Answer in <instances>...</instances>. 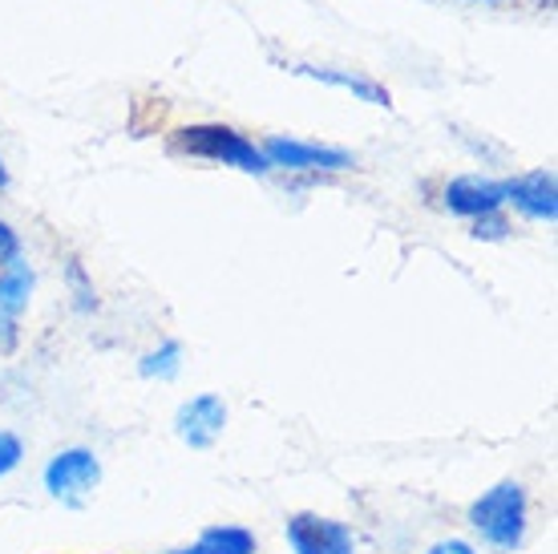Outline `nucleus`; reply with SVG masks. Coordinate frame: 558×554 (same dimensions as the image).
<instances>
[{
  "label": "nucleus",
  "mask_w": 558,
  "mask_h": 554,
  "mask_svg": "<svg viewBox=\"0 0 558 554\" xmlns=\"http://www.w3.org/2000/svg\"><path fill=\"white\" fill-rule=\"evenodd\" d=\"M465 522L482 534L489 551L514 554L526 542V527H531V498H526V485L506 478V482L489 485L482 498L470 502Z\"/></svg>",
  "instance_id": "1"
},
{
  "label": "nucleus",
  "mask_w": 558,
  "mask_h": 554,
  "mask_svg": "<svg viewBox=\"0 0 558 554\" xmlns=\"http://www.w3.org/2000/svg\"><path fill=\"white\" fill-rule=\"evenodd\" d=\"M174 150L191 154V158L219 162V167H235V170H243V174H267V170H271L264 150H259L252 138H243L239 130L219 125V122L182 125V130H174Z\"/></svg>",
  "instance_id": "2"
},
{
  "label": "nucleus",
  "mask_w": 558,
  "mask_h": 554,
  "mask_svg": "<svg viewBox=\"0 0 558 554\" xmlns=\"http://www.w3.org/2000/svg\"><path fill=\"white\" fill-rule=\"evenodd\" d=\"M98 485H101V461L85 445L57 449L53 458L45 461V490H49V498L65 502V506H85V502L94 498Z\"/></svg>",
  "instance_id": "3"
},
{
  "label": "nucleus",
  "mask_w": 558,
  "mask_h": 554,
  "mask_svg": "<svg viewBox=\"0 0 558 554\" xmlns=\"http://www.w3.org/2000/svg\"><path fill=\"white\" fill-rule=\"evenodd\" d=\"M267 167L292 170V174H336V170H352L356 158L340 146H320V142H300V138H283V134H271V138L259 142Z\"/></svg>",
  "instance_id": "4"
},
{
  "label": "nucleus",
  "mask_w": 558,
  "mask_h": 554,
  "mask_svg": "<svg viewBox=\"0 0 558 554\" xmlns=\"http://www.w3.org/2000/svg\"><path fill=\"white\" fill-rule=\"evenodd\" d=\"M283 534H288L292 554H356L352 527L340 522V518H328V514H312V510L292 514Z\"/></svg>",
  "instance_id": "5"
},
{
  "label": "nucleus",
  "mask_w": 558,
  "mask_h": 554,
  "mask_svg": "<svg viewBox=\"0 0 558 554\" xmlns=\"http://www.w3.org/2000/svg\"><path fill=\"white\" fill-rule=\"evenodd\" d=\"M223 430H227V405L219 393H198L191 401H182L179 413H174V433L191 449H210V445L223 437Z\"/></svg>",
  "instance_id": "6"
},
{
  "label": "nucleus",
  "mask_w": 558,
  "mask_h": 554,
  "mask_svg": "<svg viewBox=\"0 0 558 554\" xmlns=\"http://www.w3.org/2000/svg\"><path fill=\"white\" fill-rule=\"evenodd\" d=\"M441 207L449 215H461V219H482L489 210L506 207V186L494 179H482V174H458L441 186Z\"/></svg>",
  "instance_id": "7"
},
{
  "label": "nucleus",
  "mask_w": 558,
  "mask_h": 554,
  "mask_svg": "<svg viewBox=\"0 0 558 554\" xmlns=\"http://www.w3.org/2000/svg\"><path fill=\"white\" fill-rule=\"evenodd\" d=\"M33 288H37V276H33V267L25 260H13V264L0 267V348L16 345L21 316L28 312Z\"/></svg>",
  "instance_id": "8"
},
{
  "label": "nucleus",
  "mask_w": 558,
  "mask_h": 554,
  "mask_svg": "<svg viewBox=\"0 0 558 554\" xmlns=\"http://www.w3.org/2000/svg\"><path fill=\"white\" fill-rule=\"evenodd\" d=\"M506 203H514V210H522L534 222H555L558 219V186L550 170H526L506 179Z\"/></svg>",
  "instance_id": "9"
},
{
  "label": "nucleus",
  "mask_w": 558,
  "mask_h": 554,
  "mask_svg": "<svg viewBox=\"0 0 558 554\" xmlns=\"http://www.w3.org/2000/svg\"><path fill=\"white\" fill-rule=\"evenodd\" d=\"M292 70L304 73V77H316V82H324V85H336V89H349V94H356L361 101H368V106H389V89L361 77V73L336 70V65H292Z\"/></svg>",
  "instance_id": "10"
},
{
  "label": "nucleus",
  "mask_w": 558,
  "mask_h": 554,
  "mask_svg": "<svg viewBox=\"0 0 558 554\" xmlns=\"http://www.w3.org/2000/svg\"><path fill=\"white\" fill-rule=\"evenodd\" d=\"M203 554H259V539L247 527H207L195 542Z\"/></svg>",
  "instance_id": "11"
},
{
  "label": "nucleus",
  "mask_w": 558,
  "mask_h": 554,
  "mask_svg": "<svg viewBox=\"0 0 558 554\" xmlns=\"http://www.w3.org/2000/svg\"><path fill=\"white\" fill-rule=\"evenodd\" d=\"M182 369V345L179 340H162L158 348H150L138 361V373L146 381H174Z\"/></svg>",
  "instance_id": "12"
},
{
  "label": "nucleus",
  "mask_w": 558,
  "mask_h": 554,
  "mask_svg": "<svg viewBox=\"0 0 558 554\" xmlns=\"http://www.w3.org/2000/svg\"><path fill=\"white\" fill-rule=\"evenodd\" d=\"M510 231H514V222L506 219L502 210H489L482 219H470V236L486 239V243H502V239H510Z\"/></svg>",
  "instance_id": "13"
},
{
  "label": "nucleus",
  "mask_w": 558,
  "mask_h": 554,
  "mask_svg": "<svg viewBox=\"0 0 558 554\" xmlns=\"http://www.w3.org/2000/svg\"><path fill=\"white\" fill-rule=\"evenodd\" d=\"M70 288H73V304L82 308V312H94V308H98V291L85 279V267L77 264V260H70Z\"/></svg>",
  "instance_id": "14"
},
{
  "label": "nucleus",
  "mask_w": 558,
  "mask_h": 554,
  "mask_svg": "<svg viewBox=\"0 0 558 554\" xmlns=\"http://www.w3.org/2000/svg\"><path fill=\"white\" fill-rule=\"evenodd\" d=\"M25 461V442L13 430H0V482Z\"/></svg>",
  "instance_id": "15"
},
{
  "label": "nucleus",
  "mask_w": 558,
  "mask_h": 554,
  "mask_svg": "<svg viewBox=\"0 0 558 554\" xmlns=\"http://www.w3.org/2000/svg\"><path fill=\"white\" fill-rule=\"evenodd\" d=\"M13 260H21V236H16L9 222L0 219V267L13 264Z\"/></svg>",
  "instance_id": "16"
},
{
  "label": "nucleus",
  "mask_w": 558,
  "mask_h": 554,
  "mask_svg": "<svg viewBox=\"0 0 558 554\" xmlns=\"http://www.w3.org/2000/svg\"><path fill=\"white\" fill-rule=\"evenodd\" d=\"M425 554H477V546L465 539H441V542H433Z\"/></svg>",
  "instance_id": "17"
},
{
  "label": "nucleus",
  "mask_w": 558,
  "mask_h": 554,
  "mask_svg": "<svg viewBox=\"0 0 558 554\" xmlns=\"http://www.w3.org/2000/svg\"><path fill=\"white\" fill-rule=\"evenodd\" d=\"M9 186V167H4V158H0V191Z\"/></svg>",
  "instance_id": "18"
},
{
  "label": "nucleus",
  "mask_w": 558,
  "mask_h": 554,
  "mask_svg": "<svg viewBox=\"0 0 558 554\" xmlns=\"http://www.w3.org/2000/svg\"><path fill=\"white\" fill-rule=\"evenodd\" d=\"M167 554H203L198 546H179V551H167Z\"/></svg>",
  "instance_id": "19"
},
{
  "label": "nucleus",
  "mask_w": 558,
  "mask_h": 554,
  "mask_svg": "<svg viewBox=\"0 0 558 554\" xmlns=\"http://www.w3.org/2000/svg\"><path fill=\"white\" fill-rule=\"evenodd\" d=\"M482 4H498V0H482Z\"/></svg>",
  "instance_id": "20"
}]
</instances>
